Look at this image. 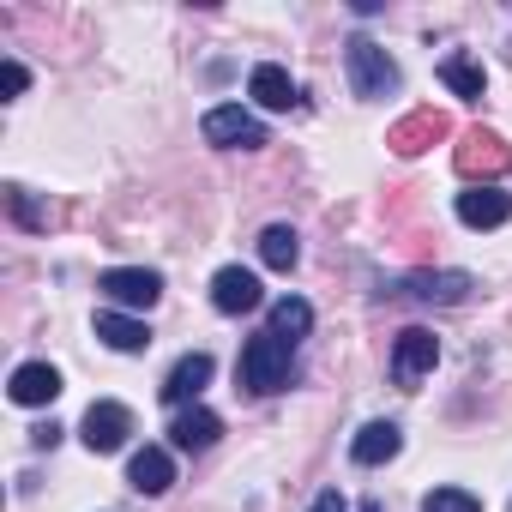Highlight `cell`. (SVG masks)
<instances>
[{
	"instance_id": "1",
	"label": "cell",
	"mask_w": 512,
	"mask_h": 512,
	"mask_svg": "<svg viewBox=\"0 0 512 512\" xmlns=\"http://www.w3.org/2000/svg\"><path fill=\"white\" fill-rule=\"evenodd\" d=\"M241 386L247 392H284L290 386V344L284 338H272V332H260V338H247V350H241Z\"/></svg>"
},
{
	"instance_id": "2",
	"label": "cell",
	"mask_w": 512,
	"mask_h": 512,
	"mask_svg": "<svg viewBox=\"0 0 512 512\" xmlns=\"http://www.w3.org/2000/svg\"><path fill=\"white\" fill-rule=\"evenodd\" d=\"M199 133H205L211 145H223V151H253V145H266L260 115H247L241 103H217V109L199 121Z\"/></svg>"
},
{
	"instance_id": "3",
	"label": "cell",
	"mask_w": 512,
	"mask_h": 512,
	"mask_svg": "<svg viewBox=\"0 0 512 512\" xmlns=\"http://www.w3.org/2000/svg\"><path fill=\"white\" fill-rule=\"evenodd\" d=\"M344 61H350V85H356V97H386V91H398V67H392V55H386L380 43L356 37Z\"/></svg>"
},
{
	"instance_id": "4",
	"label": "cell",
	"mask_w": 512,
	"mask_h": 512,
	"mask_svg": "<svg viewBox=\"0 0 512 512\" xmlns=\"http://www.w3.org/2000/svg\"><path fill=\"white\" fill-rule=\"evenodd\" d=\"M97 290H103L115 308H157V296H163V272H151V266H115V272L97 278Z\"/></svg>"
},
{
	"instance_id": "5",
	"label": "cell",
	"mask_w": 512,
	"mask_h": 512,
	"mask_svg": "<svg viewBox=\"0 0 512 512\" xmlns=\"http://www.w3.org/2000/svg\"><path fill=\"white\" fill-rule=\"evenodd\" d=\"M506 169H512V151H506L494 133H482V127L464 133V145H458V175H470V181L482 175V187H494V175H506Z\"/></svg>"
},
{
	"instance_id": "6",
	"label": "cell",
	"mask_w": 512,
	"mask_h": 512,
	"mask_svg": "<svg viewBox=\"0 0 512 512\" xmlns=\"http://www.w3.org/2000/svg\"><path fill=\"white\" fill-rule=\"evenodd\" d=\"M127 434H133V410H127V404H91L85 422H79V440H85L91 452H121Z\"/></svg>"
},
{
	"instance_id": "7",
	"label": "cell",
	"mask_w": 512,
	"mask_h": 512,
	"mask_svg": "<svg viewBox=\"0 0 512 512\" xmlns=\"http://www.w3.org/2000/svg\"><path fill=\"white\" fill-rule=\"evenodd\" d=\"M434 362H440V338H434V332H422V326L398 332V344H392V374H398V386H416Z\"/></svg>"
},
{
	"instance_id": "8",
	"label": "cell",
	"mask_w": 512,
	"mask_h": 512,
	"mask_svg": "<svg viewBox=\"0 0 512 512\" xmlns=\"http://www.w3.org/2000/svg\"><path fill=\"white\" fill-rule=\"evenodd\" d=\"M260 302H266V290H260V278H253L247 266H223L211 278V308L217 314H253Z\"/></svg>"
},
{
	"instance_id": "9",
	"label": "cell",
	"mask_w": 512,
	"mask_h": 512,
	"mask_svg": "<svg viewBox=\"0 0 512 512\" xmlns=\"http://www.w3.org/2000/svg\"><path fill=\"white\" fill-rule=\"evenodd\" d=\"M506 217H512V193L482 187V181L458 193V223H464V229H500Z\"/></svg>"
},
{
	"instance_id": "10",
	"label": "cell",
	"mask_w": 512,
	"mask_h": 512,
	"mask_svg": "<svg viewBox=\"0 0 512 512\" xmlns=\"http://www.w3.org/2000/svg\"><path fill=\"white\" fill-rule=\"evenodd\" d=\"M446 133H452V121H446L440 109H416L410 121H398V127H392V139H386V145H392L398 157H416V151H428V145H434V139H446Z\"/></svg>"
},
{
	"instance_id": "11",
	"label": "cell",
	"mask_w": 512,
	"mask_h": 512,
	"mask_svg": "<svg viewBox=\"0 0 512 512\" xmlns=\"http://www.w3.org/2000/svg\"><path fill=\"white\" fill-rule=\"evenodd\" d=\"M7 392H13V404H25V410L55 404V398H61V368H49V362H19Z\"/></svg>"
},
{
	"instance_id": "12",
	"label": "cell",
	"mask_w": 512,
	"mask_h": 512,
	"mask_svg": "<svg viewBox=\"0 0 512 512\" xmlns=\"http://www.w3.org/2000/svg\"><path fill=\"white\" fill-rule=\"evenodd\" d=\"M211 374H217V362H211L205 350L181 356V362L169 368V380H163V404H187V398H199V392L211 386Z\"/></svg>"
},
{
	"instance_id": "13",
	"label": "cell",
	"mask_w": 512,
	"mask_h": 512,
	"mask_svg": "<svg viewBox=\"0 0 512 512\" xmlns=\"http://www.w3.org/2000/svg\"><path fill=\"white\" fill-rule=\"evenodd\" d=\"M404 296L452 308V302H464V296H470V272H410V278H404Z\"/></svg>"
},
{
	"instance_id": "14",
	"label": "cell",
	"mask_w": 512,
	"mask_h": 512,
	"mask_svg": "<svg viewBox=\"0 0 512 512\" xmlns=\"http://www.w3.org/2000/svg\"><path fill=\"white\" fill-rule=\"evenodd\" d=\"M247 97L260 103V109H296L302 97H296V79L284 73V67H272V61H260L253 67V79H247Z\"/></svg>"
},
{
	"instance_id": "15",
	"label": "cell",
	"mask_w": 512,
	"mask_h": 512,
	"mask_svg": "<svg viewBox=\"0 0 512 512\" xmlns=\"http://www.w3.org/2000/svg\"><path fill=\"white\" fill-rule=\"evenodd\" d=\"M217 434H223V422H217L211 410H199V404L169 422V446H175V452H205V446H217Z\"/></svg>"
},
{
	"instance_id": "16",
	"label": "cell",
	"mask_w": 512,
	"mask_h": 512,
	"mask_svg": "<svg viewBox=\"0 0 512 512\" xmlns=\"http://www.w3.org/2000/svg\"><path fill=\"white\" fill-rule=\"evenodd\" d=\"M97 338H103L109 350H121V356H139V350L151 344L145 320H133V314H121V308H103V314H97Z\"/></svg>"
},
{
	"instance_id": "17",
	"label": "cell",
	"mask_w": 512,
	"mask_h": 512,
	"mask_svg": "<svg viewBox=\"0 0 512 512\" xmlns=\"http://www.w3.org/2000/svg\"><path fill=\"white\" fill-rule=\"evenodd\" d=\"M127 482H133L139 494H163V488L175 482V458H169V446H145V452H133Z\"/></svg>"
},
{
	"instance_id": "18",
	"label": "cell",
	"mask_w": 512,
	"mask_h": 512,
	"mask_svg": "<svg viewBox=\"0 0 512 512\" xmlns=\"http://www.w3.org/2000/svg\"><path fill=\"white\" fill-rule=\"evenodd\" d=\"M398 446H404L398 422H368V428L350 440V458H356V464H386V458H398Z\"/></svg>"
},
{
	"instance_id": "19",
	"label": "cell",
	"mask_w": 512,
	"mask_h": 512,
	"mask_svg": "<svg viewBox=\"0 0 512 512\" xmlns=\"http://www.w3.org/2000/svg\"><path fill=\"white\" fill-rule=\"evenodd\" d=\"M266 332H272V338H284V344L296 350V344L314 332V308H308L302 296H284V302H272V326H266Z\"/></svg>"
},
{
	"instance_id": "20",
	"label": "cell",
	"mask_w": 512,
	"mask_h": 512,
	"mask_svg": "<svg viewBox=\"0 0 512 512\" xmlns=\"http://www.w3.org/2000/svg\"><path fill=\"white\" fill-rule=\"evenodd\" d=\"M260 260H266L272 272H290V266L302 260V241H296V229H290V223H272V229L260 235Z\"/></svg>"
},
{
	"instance_id": "21",
	"label": "cell",
	"mask_w": 512,
	"mask_h": 512,
	"mask_svg": "<svg viewBox=\"0 0 512 512\" xmlns=\"http://www.w3.org/2000/svg\"><path fill=\"white\" fill-rule=\"evenodd\" d=\"M440 79H446V85H452L458 97H470V103H476V97L488 91V73H482V67L470 61V55H446V61H440Z\"/></svg>"
},
{
	"instance_id": "22",
	"label": "cell",
	"mask_w": 512,
	"mask_h": 512,
	"mask_svg": "<svg viewBox=\"0 0 512 512\" xmlns=\"http://www.w3.org/2000/svg\"><path fill=\"white\" fill-rule=\"evenodd\" d=\"M422 512H482V500H476L470 488H434V494L422 500Z\"/></svg>"
},
{
	"instance_id": "23",
	"label": "cell",
	"mask_w": 512,
	"mask_h": 512,
	"mask_svg": "<svg viewBox=\"0 0 512 512\" xmlns=\"http://www.w3.org/2000/svg\"><path fill=\"white\" fill-rule=\"evenodd\" d=\"M308 512H350V500H344V494H338V488H326V494H320V500H314V506H308Z\"/></svg>"
},
{
	"instance_id": "24",
	"label": "cell",
	"mask_w": 512,
	"mask_h": 512,
	"mask_svg": "<svg viewBox=\"0 0 512 512\" xmlns=\"http://www.w3.org/2000/svg\"><path fill=\"white\" fill-rule=\"evenodd\" d=\"M25 85H31V73H25V67H19V61H7V97H19V91H25Z\"/></svg>"
}]
</instances>
